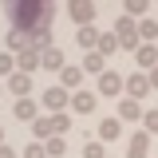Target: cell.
I'll list each match as a JSON object with an SVG mask.
<instances>
[{
    "label": "cell",
    "instance_id": "6da1fadb",
    "mask_svg": "<svg viewBox=\"0 0 158 158\" xmlns=\"http://www.w3.org/2000/svg\"><path fill=\"white\" fill-rule=\"evenodd\" d=\"M4 12L12 20L16 32H28V36H52V20H56V4L52 0H8Z\"/></svg>",
    "mask_w": 158,
    "mask_h": 158
},
{
    "label": "cell",
    "instance_id": "7a4b0ae2",
    "mask_svg": "<svg viewBox=\"0 0 158 158\" xmlns=\"http://www.w3.org/2000/svg\"><path fill=\"white\" fill-rule=\"evenodd\" d=\"M115 40H118V48H127V52H138V48H142L138 24H135L131 16H118V20H115Z\"/></svg>",
    "mask_w": 158,
    "mask_h": 158
},
{
    "label": "cell",
    "instance_id": "3957f363",
    "mask_svg": "<svg viewBox=\"0 0 158 158\" xmlns=\"http://www.w3.org/2000/svg\"><path fill=\"white\" fill-rule=\"evenodd\" d=\"M123 87H127V79L118 75V71H103V75L95 79V95H107V99L123 95Z\"/></svg>",
    "mask_w": 158,
    "mask_h": 158
},
{
    "label": "cell",
    "instance_id": "277c9868",
    "mask_svg": "<svg viewBox=\"0 0 158 158\" xmlns=\"http://www.w3.org/2000/svg\"><path fill=\"white\" fill-rule=\"evenodd\" d=\"M44 107H48L52 115H63V107H71V91H63V87H48V91H44Z\"/></svg>",
    "mask_w": 158,
    "mask_h": 158
},
{
    "label": "cell",
    "instance_id": "5b68a950",
    "mask_svg": "<svg viewBox=\"0 0 158 158\" xmlns=\"http://www.w3.org/2000/svg\"><path fill=\"white\" fill-rule=\"evenodd\" d=\"M150 91H154V87H150L146 71H135V75H127V99H138V103H142Z\"/></svg>",
    "mask_w": 158,
    "mask_h": 158
},
{
    "label": "cell",
    "instance_id": "8992f818",
    "mask_svg": "<svg viewBox=\"0 0 158 158\" xmlns=\"http://www.w3.org/2000/svg\"><path fill=\"white\" fill-rule=\"evenodd\" d=\"M67 16L75 20L79 28H91V24H95V4H87V0H75V4H67Z\"/></svg>",
    "mask_w": 158,
    "mask_h": 158
},
{
    "label": "cell",
    "instance_id": "52a82bcc",
    "mask_svg": "<svg viewBox=\"0 0 158 158\" xmlns=\"http://www.w3.org/2000/svg\"><path fill=\"white\" fill-rule=\"evenodd\" d=\"M40 63H44V52H40V48H28V52L16 56V71L32 75V71H40Z\"/></svg>",
    "mask_w": 158,
    "mask_h": 158
},
{
    "label": "cell",
    "instance_id": "ba28073f",
    "mask_svg": "<svg viewBox=\"0 0 158 158\" xmlns=\"http://www.w3.org/2000/svg\"><path fill=\"white\" fill-rule=\"evenodd\" d=\"M146 154H150V135L146 131H135L127 138V158H146Z\"/></svg>",
    "mask_w": 158,
    "mask_h": 158
},
{
    "label": "cell",
    "instance_id": "9c48e42d",
    "mask_svg": "<svg viewBox=\"0 0 158 158\" xmlns=\"http://www.w3.org/2000/svg\"><path fill=\"white\" fill-rule=\"evenodd\" d=\"M79 83H83V67H79V63H67V67L59 71V87L75 95V91H79Z\"/></svg>",
    "mask_w": 158,
    "mask_h": 158
},
{
    "label": "cell",
    "instance_id": "30bf717a",
    "mask_svg": "<svg viewBox=\"0 0 158 158\" xmlns=\"http://www.w3.org/2000/svg\"><path fill=\"white\" fill-rule=\"evenodd\" d=\"M118 123H142V103L138 99H118Z\"/></svg>",
    "mask_w": 158,
    "mask_h": 158
},
{
    "label": "cell",
    "instance_id": "8fae6325",
    "mask_svg": "<svg viewBox=\"0 0 158 158\" xmlns=\"http://www.w3.org/2000/svg\"><path fill=\"white\" fill-rule=\"evenodd\" d=\"M135 59H138V67H142V71L150 75V71L158 67V48H154V44H142V48L135 52Z\"/></svg>",
    "mask_w": 158,
    "mask_h": 158
},
{
    "label": "cell",
    "instance_id": "7c38bea8",
    "mask_svg": "<svg viewBox=\"0 0 158 158\" xmlns=\"http://www.w3.org/2000/svg\"><path fill=\"white\" fill-rule=\"evenodd\" d=\"M95 91H75V95H71V111H75V115H91V111H95Z\"/></svg>",
    "mask_w": 158,
    "mask_h": 158
},
{
    "label": "cell",
    "instance_id": "4fadbf2b",
    "mask_svg": "<svg viewBox=\"0 0 158 158\" xmlns=\"http://www.w3.org/2000/svg\"><path fill=\"white\" fill-rule=\"evenodd\" d=\"M12 111H16L20 123H36V118H40V103H36V99H16Z\"/></svg>",
    "mask_w": 158,
    "mask_h": 158
},
{
    "label": "cell",
    "instance_id": "5bb4252c",
    "mask_svg": "<svg viewBox=\"0 0 158 158\" xmlns=\"http://www.w3.org/2000/svg\"><path fill=\"white\" fill-rule=\"evenodd\" d=\"M79 67H83V75H103V71H107V59L99 56V52H87V56H83V63H79Z\"/></svg>",
    "mask_w": 158,
    "mask_h": 158
},
{
    "label": "cell",
    "instance_id": "9a60e30c",
    "mask_svg": "<svg viewBox=\"0 0 158 158\" xmlns=\"http://www.w3.org/2000/svg\"><path fill=\"white\" fill-rule=\"evenodd\" d=\"M4 83H8V91L16 99H28V91H32V75H24V71H16L12 79H4Z\"/></svg>",
    "mask_w": 158,
    "mask_h": 158
},
{
    "label": "cell",
    "instance_id": "2e32d148",
    "mask_svg": "<svg viewBox=\"0 0 158 158\" xmlns=\"http://www.w3.org/2000/svg\"><path fill=\"white\" fill-rule=\"evenodd\" d=\"M28 48H32V36L12 28V32H8V52H12V56H20V52H28Z\"/></svg>",
    "mask_w": 158,
    "mask_h": 158
},
{
    "label": "cell",
    "instance_id": "e0dca14e",
    "mask_svg": "<svg viewBox=\"0 0 158 158\" xmlns=\"http://www.w3.org/2000/svg\"><path fill=\"white\" fill-rule=\"evenodd\" d=\"M40 67H48V71H63V67H67V59H63V52H59V48H48V52H44V63H40Z\"/></svg>",
    "mask_w": 158,
    "mask_h": 158
},
{
    "label": "cell",
    "instance_id": "ac0fdd59",
    "mask_svg": "<svg viewBox=\"0 0 158 158\" xmlns=\"http://www.w3.org/2000/svg\"><path fill=\"white\" fill-rule=\"evenodd\" d=\"M95 52H99L103 59H107V56H115V52H118V40H115V32H99V44H95Z\"/></svg>",
    "mask_w": 158,
    "mask_h": 158
},
{
    "label": "cell",
    "instance_id": "d6986e66",
    "mask_svg": "<svg viewBox=\"0 0 158 158\" xmlns=\"http://www.w3.org/2000/svg\"><path fill=\"white\" fill-rule=\"evenodd\" d=\"M95 135H99V142H111V138H118V135H123V127H118V118H103Z\"/></svg>",
    "mask_w": 158,
    "mask_h": 158
},
{
    "label": "cell",
    "instance_id": "ffe728a7",
    "mask_svg": "<svg viewBox=\"0 0 158 158\" xmlns=\"http://www.w3.org/2000/svg\"><path fill=\"white\" fill-rule=\"evenodd\" d=\"M146 12H150L146 0H127L123 4V16H131V20H146Z\"/></svg>",
    "mask_w": 158,
    "mask_h": 158
},
{
    "label": "cell",
    "instance_id": "44dd1931",
    "mask_svg": "<svg viewBox=\"0 0 158 158\" xmlns=\"http://www.w3.org/2000/svg\"><path fill=\"white\" fill-rule=\"evenodd\" d=\"M138 36H142V44H154V40H158V20L154 16L138 20Z\"/></svg>",
    "mask_w": 158,
    "mask_h": 158
},
{
    "label": "cell",
    "instance_id": "7402d4cb",
    "mask_svg": "<svg viewBox=\"0 0 158 158\" xmlns=\"http://www.w3.org/2000/svg\"><path fill=\"white\" fill-rule=\"evenodd\" d=\"M79 48H87V52H95V44H99V28L91 24V28H79Z\"/></svg>",
    "mask_w": 158,
    "mask_h": 158
},
{
    "label": "cell",
    "instance_id": "603a6c76",
    "mask_svg": "<svg viewBox=\"0 0 158 158\" xmlns=\"http://www.w3.org/2000/svg\"><path fill=\"white\" fill-rule=\"evenodd\" d=\"M12 75H16V56L0 52V79H12Z\"/></svg>",
    "mask_w": 158,
    "mask_h": 158
},
{
    "label": "cell",
    "instance_id": "cb8c5ba5",
    "mask_svg": "<svg viewBox=\"0 0 158 158\" xmlns=\"http://www.w3.org/2000/svg\"><path fill=\"white\" fill-rule=\"evenodd\" d=\"M83 158H107V146H103L99 138H87V142H83Z\"/></svg>",
    "mask_w": 158,
    "mask_h": 158
},
{
    "label": "cell",
    "instance_id": "d4e9b609",
    "mask_svg": "<svg viewBox=\"0 0 158 158\" xmlns=\"http://www.w3.org/2000/svg\"><path fill=\"white\" fill-rule=\"evenodd\" d=\"M142 131L154 138L158 135V111H142Z\"/></svg>",
    "mask_w": 158,
    "mask_h": 158
},
{
    "label": "cell",
    "instance_id": "484cf974",
    "mask_svg": "<svg viewBox=\"0 0 158 158\" xmlns=\"http://www.w3.org/2000/svg\"><path fill=\"white\" fill-rule=\"evenodd\" d=\"M20 158H48V146H44V142H28V146L20 150Z\"/></svg>",
    "mask_w": 158,
    "mask_h": 158
},
{
    "label": "cell",
    "instance_id": "4316f807",
    "mask_svg": "<svg viewBox=\"0 0 158 158\" xmlns=\"http://www.w3.org/2000/svg\"><path fill=\"white\" fill-rule=\"evenodd\" d=\"M44 146H48V158H63V154H67V146H63V138H48Z\"/></svg>",
    "mask_w": 158,
    "mask_h": 158
},
{
    "label": "cell",
    "instance_id": "83f0119b",
    "mask_svg": "<svg viewBox=\"0 0 158 158\" xmlns=\"http://www.w3.org/2000/svg\"><path fill=\"white\" fill-rule=\"evenodd\" d=\"M0 158H20V154L12 150V146H8V142H4V146H0Z\"/></svg>",
    "mask_w": 158,
    "mask_h": 158
},
{
    "label": "cell",
    "instance_id": "f1b7e54d",
    "mask_svg": "<svg viewBox=\"0 0 158 158\" xmlns=\"http://www.w3.org/2000/svg\"><path fill=\"white\" fill-rule=\"evenodd\" d=\"M0 146H4V131H0Z\"/></svg>",
    "mask_w": 158,
    "mask_h": 158
},
{
    "label": "cell",
    "instance_id": "f546056e",
    "mask_svg": "<svg viewBox=\"0 0 158 158\" xmlns=\"http://www.w3.org/2000/svg\"><path fill=\"white\" fill-rule=\"evenodd\" d=\"M0 95H4V91H0Z\"/></svg>",
    "mask_w": 158,
    "mask_h": 158
}]
</instances>
